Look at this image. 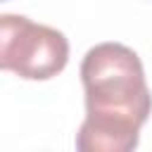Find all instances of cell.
<instances>
[{
    "label": "cell",
    "mask_w": 152,
    "mask_h": 152,
    "mask_svg": "<svg viewBox=\"0 0 152 152\" xmlns=\"http://www.w3.org/2000/svg\"><path fill=\"white\" fill-rule=\"evenodd\" d=\"M86 119L76 133L81 152H131L152 114V93L140 57L121 43H100L81 62Z\"/></svg>",
    "instance_id": "cell-1"
},
{
    "label": "cell",
    "mask_w": 152,
    "mask_h": 152,
    "mask_svg": "<svg viewBox=\"0 0 152 152\" xmlns=\"http://www.w3.org/2000/svg\"><path fill=\"white\" fill-rule=\"evenodd\" d=\"M69 62V40L62 31L21 14L0 17V69L26 81H48Z\"/></svg>",
    "instance_id": "cell-2"
}]
</instances>
